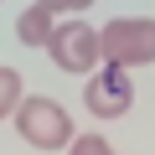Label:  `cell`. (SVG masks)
<instances>
[{
	"instance_id": "5b68a950",
	"label": "cell",
	"mask_w": 155,
	"mask_h": 155,
	"mask_svg": "<svg viewBox=\"0 0 155 155\" xmlns=\"http://www.w3.org/2000/svg\"><path fill=\"white\" fill-rule=\"evenodd\" d=\"M52 26H57V16H52L47 5H26V11L16 16V36H21V47H47Z\"/></svg>"
},
{
	"instance_id": "277c9868",
	"label": "cell",
	"mask_w": 155,
	"mask_h": 155,
	"mask_svg": "<svg viewBox=\"0 0 155 155\" xmlns=\"http://www.w3.org/2000/svg\"><path fill=\"white\" fill-rule=\"evenodd\" d=\"M83 104L93 119H119L134 104V83H129V67H104L83 83Z\"/></svg>"
},
{
	"instance_id": "6da1fadb",
	"label": "cell",
	"mask_w": 155,
	"mask_h": 155,
	"mask_svg": "<svg viewBox=\"0 0 155 155\" xmlns=\"http://www.w3.org/2000/svg\"><path fill=\"white\" fill-rule=\"evenodd\" d=\"M98 57L109 67H150L155 62V21L150 16H124L98 31Z\"/></svg>"
},
{
	"instance_id": "ba28073f",
	"label": "cell",
	"mask_w": 155,
	"mask_h": 155,
	"mask_svg": "<svg viewBox=\"0 0 155 155\" xmlns=\"http://www.w3.org/2000/svg\"><path fill=\"white\" fill-rule=\"evenodd\" d=\"M36 5H47V11L57 16V11H88L93 0H36Z\"/></svg>"
},
{
	"instance_id": "52a82bcc",
	"label": "cell",
	"mask_w": 155,
	"mask_h": 155,
	"mask_svg": "<svg viewBox=\"0 0 155 155\" xmlns=\"http://www.w3.org/2000/svg\"><path fill=\"white\" fill-rule=\"evenodd\" d=\"M67 155H114L104 134H72L67 140Z\"/></svg>"
},
{
	"instance_id": "7a4b0ae2",
	"label": "cell",
	"mask_w": 155,
	"mask_h": 155,
	"mask_svg": "<svg viewBox=\"0 0 155 155\" xmlns=\"http://www.w3.org/2000/svg\"><path fill=\"white\" fill-rule=\"evenodd\" d=\"M11 119H16V129H21V140L26 145H36V150H62L67 140H72V119H67V109L57 104V98H21L16 109H11Z\"/></svg>"
},
{
	"instance_id": "8992f818",
	"label": "cell",
	"mask_w": 155,
	"mask_h": 155,
	"mask_svg": "<svg viewBox=\"0 0 155 155\" xmlns=\"http://www.w3.org/2000/svg\"><path fill=\"white\" fill-rule=\"evenodd\" d=\"M16 104H21V72L16 67H0V119H11Z\"/></svg>"
},
{
	"instance_id": "3957f363",
	"label": "cell",
	"mask_w": 155,
	"mask_h": 155,
	"mask_svg": "<svg viewBox=\"0 0 155 155\" xmlns=\"http://www.w3.org/2000/svg\"><path fill=\"white\" fill-rule=\"evenodd\" d=\"M47 52L62 72H93L98 67V31L88 21H67V26H52L47 36Z\"/></svg>"
}]
</instances>
